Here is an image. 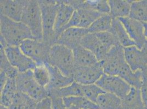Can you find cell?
<instances>
[{
	"mask_svg": "<svg viewBox=\"0 0 147 109\" xmlns=\"http://www.w3.org/2000/svg\"><path fill=\"white\" fill-rule=\"evenodd\" d=\"M36 109H53L52 99L50 97H47L38 102Z\"/></svg>",
	"mask_w": 147,
	"mask_h": 109,
	"instance_id": "cell-36",
	"label": "cell"
},
{
	"mask_svg": "<svg viewBox=\"0 0 147 109\" xmlns=\"http://www.w3.org/2000/svg\"><path fill=\"white\" fill-rule=\"evenodd\" d=\"M46 65L49 70L50 74L49 84L46 87L47 92L67 87L74 82L73 77L65 76L56 67L51 65L49 63H46Z\"/></svg>",
	"mask_w": 147,
	"mask_h": 109,
	"instance_id": "cell-17",
	"label": "cell"
},
{
	"mask_svg": "<svg viewBox=\"0 0 147 109\" xmlns=\"http://www.w3.org/2000/svg\"><path fill=\"white\" fill-rule=\"evenodd\" d=\"M0 90H1L6 83L8 78L4 72L0 70Z\"/></svg>",
	"mask_w": 147,
	"mask_h": 109,
	"instance_id": "cell-38",
	"label": "cell"
},
{
	"mask_svg": "<svg viewBox=\"0 0 147 109\" xmlns=\"http://www.w3.org/2000/svg\"><path fill=\"white\" fill-rule=\"evenodd\" d=\"M89 33L87 29L81 27L69 28L64 31L58 38L57 44L63 45L73 50L80 45L82 38Z\"/></svg>",
	"mask_w": 147,
	"mask_h": 109,
	"instance_id": "cell-14",
	"label": "cell"
},
{
	"mask_svg": "<svg viewBox=\"0 0 147 109\" xmlns=\"http://www.w3.org/2000/svg\"><path fill=\"white\" fill-rule=\"evenodd\" d=\"M51 47V45L43 41L34 39L25 40L19 45L23 53L34 61L36 66L49 63Z\"/></svg>",
	"mask_w": 147,
	"mask_h": 109,
	"instance_id": "cell-7",
	"label": "cell"
},
{
	"mask_svg": "<svg viewBox=\"0 0 147 109\" xmlns=\"http://www.w3.org/2000/svg\"><path fill=\"white\" fill-rule=\"evenodd\" d=\"M110 14L113 19L129 17L131 9V1L109 0Z\"/></svg>",
	"mask_w": 147,
	"mask_h": 109,
	"instance_id": "cell-20",
	"label": "cell"
},
{
	"mask_svg": "<svg viewBox=\"0 0 147 109\" xmlns=\"http://www.w3.org/2000/svg\"><path fill=\"white\" fill-rule=\"evenodd\" d=\"M96 104L99 109H121L122 100L113 94L104 92L99 96Z\"/></svg>",
	"mask_w": 147,
	"mask_h": 109,
	"instance_id": "cell-23",
	"label": "cell"
},
{
	"mask_svg": "<svg viewBox=\"0 0 147 109\" xmlns=\"http://www.w3.org/2000/svg\"><path fill=\"white\" fill-rule=\"evenodd\" d=\"M49 63L58 68L65 76L73 77L75 66L71 49L59 44L53 45L50 50Z\"/></svg>",
	"mask_w": 147,
	"mask_h": 109,
	"instance_id": "cell-4",
	"label": "cell"
},
{
	"mask_svg": "<svg viewBox=\"0 0 147 109\" xmlns=\"http://www.w3.org/2000/svg\"><path fill=\"white\" fill-rule=\"evenodd\" d=\"M142 73L143 82L140 90L144 109H147V66L142 70Z\"/></svg>",
	"mask_w": 147,
	"mask_h": 109,
	"instance_id": "cell-34",
	"label": "cell"
},
{
	"mask_svg": "<svg viewBox=\"0 0 147 109\" xmlns=\"http://www.w3.org/2000/svg\"><path fill=\"white\" fill-rule=\"evenodd\" d=\"M124 49L125 58L134 71L143 70L147 66V44L141 49L136 45Z\"/></svg>",
	"mask_w": 147,
	"mask_h": 109,
	"instance_id": "cell-12",
	"label": "cell"
},
{
	"mask_svg": "<svg viewBox=\"0 0 147 109\" xmlns=\"http://www.w3.org/2000/svg\"><path fill=\"white\" fill-rule=\"evenodd\" d=\"M66 108L74 107L79 109H99L96 103L87 99L84 96H73L63 98Z\"/></svg>",
	"mask_w": 147,
	"mask_h": 109,
	"instance_id": "cell-25",
	"label": "cell"
},
{
	"mask_svg": "<svg viewBox=\"0 0 147 109\" xmlns=\"http://www.w3.org/2000/svg\"><path fill=\"white\" fill-rule=\"evenodd\" d=\"M74 12L75 9L73 7L69 5L66 1H59V6L55 26V36L57 41L71 18Z\"/></svg>",
	"mask_w": 147,
	"mask_h": 109,
	"instance_id": "cell-15",
	"label": "cell"
},
{
	"mask_svg": "<svg viewBox=\"0 0 147 109\" xmlns=\"http://www.w3.org/2000/svg\"><path fill=\"white\" fill-rule=\"evenodd\" d=\"M0 33L7 46H19L25 40L34 39L30 30L22 22H17L0 14Z\"/></svg>",
	"mask_w": 147,
	"mask_h": 109,
	"instance_id": "cell-1",
	"label": "cell"
},
{
	"mask_svg": "<svg viewBox=\"0 0 147 109\" xmlns=\"http://www.w3.org/2000/svg\"><path fill=\"white\" fill-rule=\"evenodd\" d=\"M104 74L102 64L98 62L92 66L75 67L73 78L75 82L80 85H91L96 84Z\"/></svg>",
	"mask_w": 147,
	"mask_h": 109,
	"instance_id": "cell-10",
	"label": "cell"
},
{
	"mask_svg": "<svg viewBox=\"0 0 147 109\" xmlns=\"http://www.w3.org/2000/svg\"><path fill=\"white\" fill-rule=\"evenodd\" d=\"M80 8L90 9L102 14H110V6L109 2L108 1L106 0L81 1L80 6L78 9Z\"/></svg>",
	"mask_w": 147,
	"mask_h": 109,
	"instance_id": "cell-30",
	"label": "cell"
},
{
	"mask_svg": "<svg viewBox=\"0 0 147 109\" xmlns=\"http://www.w3.org/2000/svg\"><path fill=\"white\" fill-rule=\"evenodd\" d=\"M40 7L43 28V41L51 46L57 42L55 26L59 1H38Z\"/></svg>",
	"mask_w": 147,
	"mask_h": 109,
	"instance_id": "cell-3",
	"label": "cell"
},
{
	"mask_svg": "<svg viewBox=\"0 0 147 109\" xmlns=\"http://www.w3.org/2000/svg\"><path fill=\"white\" fill-rule=\"evenodd\" d=\"M27 0H1L0 12L8 18L17 22H21Z\"/></svg>",
	"mask_w": 147,
	"mask_h": 109,
	"instance_id": "cell-13",
	"label": "cell"
},
{
	"mask_svg": "<svg viewBox=\"0 0 147 109\" xmlns=\"http://www.w3.org/2000/svg\"><path fill=\"white\" fill-rule=\"evenodd\" d=\"M121 100V109H145L140 89L132 87L129 93Z\"/></svg>",
	"mask_w": 147,
	"mask_h": 109,
	"instance_id": "cell-21",
	"label": "cell"
},
{
	"mask_svg": "<svg viewBox=\"0 0 147 109\" xmlns=\"http://www.w3.org/2000/svg\"><path fill=\"white\" fill-rule=\"evenodd\" d=\"M80 45L88 50L97 58L99 62L103 61L108 54L109 49L105 47L99 41L95 34L88 33L84 37Z\"/></svg>",
	"mask_w": 147,
	"mask_h": 109,
	"instance_id": "cell-16",
	"label": "cell"
},
{
	"mask_svg": "<svg viewBox=\"0 0 147 109\" xmlns=\"http://www.w3.org/2000/svg\"><path fill=\"white\" fill-rule=\"evenodd\" d=\"M104 74L118 76L125 80L132 72L126 62L124 49L117 45L110 49L103 61L100 62Z\"/></svg>",
	"mask_w": 147,
	"mask_h": 109,
	"instance_id": "cell-2",
	"label": "cell"
},
{
	"mask_svg": "<svg viewBox=\"0 0 147 109\" xmlns=\"http://www.w3.org/2000/svg\"><path fill=\"white\" fill-rule=\"evenodd\" d=\"M72 50L75 67L92 66L99 62L96 56L90 51L81 45L77 46Z\"/></svg>",
	"mask_w": 147,
	"mask_h": 109,
	"instance_id": "cell-18",
	"label": "cell"
},
{
	"mask_svg": "<svg viewBox=\"0 0 147 109\" xmlns=\"http://www.w3.org/2000/svg\"><path fill=\"white\" fill-rule=\"evenodd\" d=\"M37 104V102L29 96L18 91L9 109H36Z\"/></svg>",
	"mask_w": 147,
	"mask_h": 109,
	"instance_id": "cell-27",
	"label": "cell"
},
{
	"mask_svg": "<svg viewBox=\"0 0 147 109\" xmlns=\"http://www.w3.org/2000/svg\"><path fill=\"white\" fill-rule=\"evenodd\" d=\"M95 35L98 38L99 41L102 43L105 47L109 49V50L113 47L120 45L117 41L116 38L110 31L100 32L96 33Z\"/></svg>",
	"mask_w": 147,
	"mask_h": 109,
	"instance_id": "cell-33",
	"label": "cell"
},
{
	"mask_svg": "<svg viewBox=\"0 0 147 109\" xmlns=\"http://www.w3.org/2000/svg\"><path fill=\"white\" fill-rule=\"evenodd\" d=\"M49 97H57L64 98L73 96H82L81 85L74 82L67 87L58 90H53L47 92Z\"/></svg>",
	"mask_w": 147,
	"mask_h": 109,
	"instance_id": "cell-24",
	"label": "cell"
},
{
	"mask_svg": "<svg viewBox=\"0 0 147 109\" xmlns=\"http://www.w3.org/2000/svg\"><path fill=\"white\" fill-rule=\"evenodd\" d=\"M5 51L8 61L19 73L33 70L36 66V63L23 53L19 46H7Z\"/></svg>",
	"mask_w": 147,
	"mask_h": 109,
	"instance_id": "cell-9",
	"label": "cell"
},
{
	"mask_svg": "<svg viewBox=\"0 0 147 109\" xmlns=\"http://www.w3.org/2000/svg\"><path fill=\"white\" fill-rule=\"evenodd\" d=\"M76 11L80 17L79 27L86 29H88L97 19L103 15L97 11L87 8H80Z\"/></svg>",
	"mask_w": 147,
	"mask_h": 109,
	"instance_id": "cell-29",
	"label": "cell"
},
{
	"mask_svg": "<svg viewBox=\"0 0 147 109\" xmlns=\"http://www.w3.org/2000/svg\"><path fill=\"white\" fill-rule=\"evenodd\" d=\"M67 109H78V108H74V107H70L69 108H68Z\"/></svg>",
	"mask_w": 147,
	"mask_h": 109,
	"instance_id": "cell-41",
	"label": "cell"
},
{
	"mask_svg": "<svg viewBox=\"0 0 147 109\" xmlns=\"http://www.w3.org/2000/svg\"><path fill=\"white\" fill-rule=\"evenodd\" d=\"M51 98L52 101L53 109H67L64 105L62 98L57 97H51Z\"/></svg>",
	"mask_w": 147,
	"mask_h": 109,
	"instance_id": "cell-37",
	"label": "cell"
},
{
	"mask_svg": "<svg viewBox=\"0 0 147 109\" xmlns=\"http://www.w3.org/2000/svg\"><path fill=\"white\" fill-rule=\"evenodd\" d=\"M96 84L105 92L117 96L121 99L131 90V86L118 76L104 74Z\"/></svg>",
	"mask_w": 147,
	"mask_h": 109,
	"instance_id": "cell-8",
	"label": "cell"
},
{
	"mask_svg": "<svg viewBox=\"0 0 147 109\" xmlns=\"http://www.w3.org/2000/svg\"><path fill=\"white\" fill-rule=\"evenodd\" d=\"M109 31L114 35L119 44L123 48L136 45L134 42L129 36L123 24L118 19H113Z\"/></svg>",
	"mask_w": 147,
	"mask_h": 109,
	"instance_id": "cell-19",
	"label": "cell"
},
{
	"mask_svg": "<svg viewBox=\"0 0 147 109\" xmlns=\"http://www.w3.org/2000/svg\"><path fill=\"white\" fill-rule=\"evenodd\" d=\"M113 20V18L109 14H103L97 19L87 30L90 33L93 34L109 31Z\"/></svg>",
	"mask_w": 147,
	"mask_h": 109,
	"instance_id": "cell-28",
	"label": "cell"
},
{
	"mask_svg": "<svg viewBox=\"0 0 147 109\" xmlns=\"http://www.w3.org/2000/svg\"><path fill=\"white\" fill-rule=\"evenodd\" d=\"M81 87L82 96L85 97L93 103H96L99 96L105 92L96 84L91 85H81Z\"/></svg>",
	"mask_w": 147,
	"mask_h": 109,
	"instance_id": "cell-32",
	"label": "cell"
},
{
	"mask_svg": "<svg viewBox=\"0 0 147 109\" xmlns=\"http://www.w3.org/2000/svg\"><path fill=\"white\" fill-rule=\"evenodd\" d=\"M17 92L16 79H7L6 83L1 90V105L9 108Z\"/></svg>",
	"mask_w": 147,
	"mask_h": 109,
	"instance_id": "cell-22",
	"label": "cell"
},
{
	"mask_svg": "<svg viewBox=\"0 0 147 109\" xmlns=\"http://www.w3.org/2000/svg\"><path fill=\"white\" fill-rule=\"evenodd\" d=\"M80 23V19L79 13L76 11H75L73 15L71 17L69 23H67V26L65 27L64 31L68 29L69 28H73V27H79ZM63 31V32H64Z\"/></svg>",
	"mask_w": 147,
	"mask_h": 109,
	"instance_id": "cell-35",
	"label": "cell"
},
{
	"mask_svg": "<svg viewBox=\"0 0 147 109\" xmlns=\"http://www.w3.org/2000/svg\"><path fill=\"white\" fill-rule=\"evenodd\" d=\"M32 71L34 78L37 84L46 88L49 84L50 81L49 70L46 65L36 66Z\"/></svg>",
	"mask_w": 147,
	"mask_h": 109,
	"instance_id": "cell-31",
	"label": "cell"
},
{
	"mask_svg": "<svg viewBox=\"0 0 147 109\" xmlns=\"http://www.w3.org/2000/svg\"><path fill=\"white\" fill-rule=\"evenodd\" d=\"M123 24L129 36L140 49L147 44L143 23L130 17L118 19Z\"/></svg>",
	"mask_w": 147,
	"mask_h": 109,
	"instance_id": "cell-11",
	"label": "cell"
},
{
	"mask_svg": "<svg viewBox=\"0 0 147 109\" xmlns=\"http://www.w3.org/2000/svg\"><path fill=\"white\" fill-rule=\"evenodd\" d=\"M129 17L142 23H147V0L131 1Z\"/></svg>",
	"mask_w": 147,
	"mask_h": 109,
	"instance_id": "cell-26",
	"label": "cell"
},
{
	"mask_svg": "<svg viewBox=\"0 0 147 109\" xmlns=\"http://www.w3.org/2000/svg\"><path fill=\"white\" fill-rule=\"evenodd\" d=\"M0 109H9V108H7L6 106H5L3 105H0Z\"/></svg>",
	"mask_w": 147,
	"mask_h": 109,
	"instance_id": "cell-40",
	"label": "cell"
},
{
	"mask_svg": "<svg viewBox=\"0 0 147 109\" xmlns=\"http://www.w3.org/2000/svg\"><path fill=\"white\" fill-rule=\"evenodd\" d=\"M21 22L29 28L35 39L39 41H42V15L38 1L29 0L27 1Z\"/></svg>",
	"mask_w": 147,
	"mask_h": 109,
	"instance_id": "cell-5",
	"label": "cell"
},
{
	"mask_svg": "<svg viewBox=\"0 0 147 109\" xmlns=\"http://www.w3.org/2000/svg\"><path fill=\"white\" fill-rule=\"evenodd\" d=\"M143 25H144V27L145 36H146V39H147V23H143Z\"/></svg>",
	"mask_w": 147,
	"mask_h": 109,
	"instance_id": "cell-39",
	"label": "cell"
},
{
	"mask_svg": "<svg viewBox=\"0 0 147 109\" xmlns=\"http://www.w3.org/2000/svg\"><path fill=\"white\" fill-rule=\"evenodd\" d=\"M16 81L18 92L28 95L37 103L49 97L46 88L37 84L32 70L19 73Z\"/></svg>",
	"mask_w": 147,
	"mask_h": 109,
	"instance_id": "cell-6",
	"label": "cell"
}]
</instances>
